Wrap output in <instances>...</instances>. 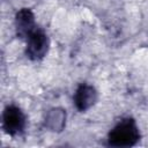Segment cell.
Here are the masks:
<instances>
[{
	"instance_id": "obj_1",
	"label": "cell",
	"mask_w": 148,
	"mask_h": 148,
	"mask_svg": "<svg viewBox=\"0 0 148 148\" xmlns=\"http://www.w3.org/2000/svg\"><path fill=\"white\" fill-rule=\"evenodd\" d=\"M140 140V132L132 118L121 119L109 133L108 143L112 147H132Z\"/></svg>"
},
{
	"instance_id": "obj_2",
	"label": "cell",
	"mask_w": 148,
	"mask_h": 148,
	"mask_svg": "<svg viewBox=\"0 0 148 148\" xmlns=\"http://www.w3.org/2000/svg\"><path fill=\"white\" fill-rule=\"evenodd\" d=\"M25 116L20 108L15 105H8L2 113V128L12 136L20 135L25 128Z\"/></svg>"
},
{
	"instance_id": "obj_3",
	"label": "cell",
	"mask_w": 148,
	"mask_h": 148,
	"mask_svg": "<svg viewBox=\"0 0 148 148\" xmlns=\"http://www.w3.org/2000/svg\"><path fill=\"white\" fill-rule=\"evenodd\" d=\"M27 49L25 54L31 60H40L45 57L49 50L47 35L39 28H36L25 39Z\"/></svg>"
},
{
	"instance_id": "obj_4",
	"label": "cell",
	"mask_w": 148,
	"mask_h": 148,
	"mask_svg": "<svg viewBox=\"0 0 148 148\" xmlns=\"http://www.w3.org/2000/svg\"><path fill=\"white\" fill-rule=\"evenodd\" d=\"M97 101V91L96 89L87 83H82L79 86L74 94V104L76 109L81 112L90 109Z\"/></svg>"
},
{
	"instance_id": "obj_5",
	"label": "cell",
	"mask_w": 148,
	"mask_h": 148,
	"mask_svg": "<svg viewBox=\"0 0 148 148\" xmlns=\"http://www.w3.org/2000/svg\"><path fill=\"white\" fill-rule=\"evenodd\" d=\"M15 28L17 37L23 40H25L28 36L36 29L35 16L29 8H22L17 12L15 16Z\"/></svg>"
},
{
	"instance_id": "obj_6",
	"label": "cell",
	"mask_w": 148,
	"mask_h": 148,
	"mask_svg": "<svg viewBox=\"0 0 148 148\" xmlns=\"http://www.w3.org/2000/svg\"><path fill=\"white\" fill-rule=\"evenodd\" d=\"M65 118H66V114H65L64 110L53 109L50 111L47 119H46V123L50 126V128H52V131H60L64 127Z\"/></svg>"
}]
</instances>
